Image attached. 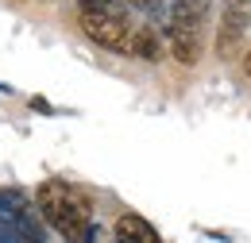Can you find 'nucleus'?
<instances>
[{"instance_id": "obj_1", "label": "nucleus", "mask_w": 251, "mask_h": 243, "mask_svg": "<svg viewBox=\"0 0 251 243\" xmlns=\"http://www.w3.org/2000/svg\"><path fill=\"white\" fill-rule=\"evenodd\" d=\"M35 205H39L43 220L66 243H85L89 228H93V205H89V197L81 189H74L70 182H43Z\"/></svg>"}, {"instance_id": "obj_2", "label": "nucleus", "mask_w": 251, "mask_h": 243, "mask_svg": "<svg viewBox=\"0 0 251 243\" xmlns=\"http://www.w3.org/2000/svg\"><path fill=\"white\" fill-rule=\"evenodd\" d=\"M209 0H170L166 12V47L182 66H197L205 50V27H209Z\"/></svg>"}, {"instance_id": "obj_3", "label": "nucleus", "mask_w": 251, "mask_h": 243, "mask_svg": "<svg viewBox=\"0 0 251 243\" xmlns=\"http://www.w3.org/2000/svg\"><path fill=\"white\" fill-rule=\"evenodd\" d=\"M0 220L12 228L16 243H47V220L39 213V205H31V197L24 189H0Z\"/></svg>"}, {"instance_id": "obj_4", "label": "nucleus", "mask_w": 251, "mask_h": 243, "mask_svg": "<svg viewBox=\"0 0 251 243\" xmlns=\"http://www.w3.org/2000/svg\"><path fill=\"white\" fill-rule=\"evenodd\" d=\"M81 31L93 39L97 47L127 54V43H131V31L135 27H131L127 8H104V12H81Z\"/></svg>"}, {"instance_id": "obj_5", "label": "nucleus", "mask_w": 251, "mask_h": 243, "mask_svg": "<svg viewBox=\"0 0 251 243\" xmlns=\"http://www.w3.org/2000/svg\"><path fill=\"white\" fill-rule=\"evenodd\" d=\"M116 240L120 243H162L155 228H151L143 216H135V213H124L116 220Z\"/></svg>"}, {"instance_id": "obj_6", "label": "nucleus", "mask_w": 251, "mask_h": 243, "mask_svg": "<svg viewBox=\"0 0 251 243\" xmlns=\"http://www.w3.org/2000/svg\"><path fill=\"white\" fill-rule=\"evenodd\" d=\"M127 54H131V58H143V62H158L162 58L158 31L155 27H135L131 31V43H127Z\"/></svg>"}, {"instance_id": "obj_7", "label": "nucleus", "mask_w": 251, "mask_h": 243, "mask_svg": "<svg viewBox=\"0 0 251 243\" xmlns=\"http://www.w3.org/2000/svg\"><path fill=\"white\" fill-rule=\"evenodd\" d=\"M81 12H104V8H127V0H77Z\"/></svg>"}, {"instance_id": "obj_8", "label": "nucleus", "mask_w": 251, "mask_h": 243, "mask_svg": "<svg viewBox=\"0 0 251 243\" xmlns=\"http://www.w3.org/2000/svg\"><path fill=\"white\" fill-rule=\"evenodd\" d=\"M127 8H139V12H147V16H155L166 8V0H127Z\"/></svg>"}, {"instance_id": "obj_9", "label": "nucleus", "mask_w": 251, "mask_h": 243, "mask_svg": "<svg viewBox=\"0 0 251 243\" xmlns=\"http://www.w3.org/2000/svg\"><path fill=\"white\" fill-rule=\"evenodd\" d=\"M0 243H16V236H12V228L0 220Z\"/></svg>"}, {"instance_id": "obj_10", "label": "nucleus", "mask_w": 251, "mask_h": 243, "mask_svg": "<svg viewBox=\"0 0 251 243\" xmlns=\"http://www.w3.org/2000/svg\"><path fill=\"white\" fill-rule=\"evenodd\" d=\"M244 73L251 77V50H248V58H244Z\"/></svg>"}]
</instances>
